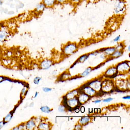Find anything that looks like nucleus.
Returning a JSON list of instances; mask_svg holds the SVG:
<instances>
[{"mask_svg": "<svg viewBox=\"0 0 130 130\" xmlns=\"http://www.w3.org/2000/svg\"><path fill=\"white\" fill-rule=\"evenodd\" d=\"M7 33L4 29H0V42H3L5 40L7 36Z\"/></svg>", "mask_w": 130, "mask_h": 130, "instance_id": "nucleus-21", "label": "nucleus"}, {"mask_svg": "<svg viewBox=\"0 0 130 130\" xmlns=\"http://www.w3.org/2000/svg\"><path fill=\"white\" fill-rule=\"evenodd\" d=\"M126 9V4L124 0H117L114 7V12L117 15L124 14Z\"/></svg>", "mask_w": 130, "mask_h": 130, "instance_id": "nucleus-4", "label": "nucleus"}, {"mask_svg": "<svg viewBox=\"0 0 130 130\" xmlns=\"http://www.w3.org/2000/svg\"><path fill=\"white\" fill-rule=\"evenodd\" d=\"M116 50L115 46L112 47H107L103 48V53L105 54L108 57H110L113 52Z\"/></svg>", "mask_w": 130, "mask_h": 130, "instance_id": "nucleus-12", "label": "nucleus"}, {"mask_svg": "<svg viewBox=\"0 0 130 130\" xmlns=\"http://www.w3.org/2000/svg\"><path fill=\"white\" fill-rule=\"evenodd\" d=\"M115 86L113 82L109 80H102L101 84V91L104 93H112L115 92Z\"/></svg>", "mask_w": 130, "mask_h": 130, "instance_id": "nucleus-3", "label": "nucleus"}, {"mask_svg": "<svg viewBox=\"0 0 130 130\" xmlns=\"http://www.w3.org/2000/svg\"><path fill=\"white\" fill-rule=\"evenodd\" d=\"M41 77H36L34 79V83L35 84H38L39 83L41 80Z\"/></svg>", "mask_w": 130, "mask_h": 130, "instance_id": "nucleus-30", "label": "nucleus"}, {"mask_svg": "<svg viewBox=\"0 0 130 130\" xmlns=\"http://www.w3.org/2000/svg\"><path fill=\"white\" fill-rule=\"evenodd\" d=\"M89 56L90 55H89V53L86 54H85L83 55L80 56V57L78 58V59L74 63L73 65H71L70 68H73L78 63H83L85 62V61L89 58Z\"/></svg>", "mask_w": 130, "mask_h": 130, "instance_id": "nucleus-11", "label": "nucleus"}, {"mask_svg": "<svg viewBox=\"0 0 130 130\" xmlns=\"http://www.w3.org/2000/svg\"><path fill=\"white\" fill-rule=\"evenodd\" d=\"M95 67L92 68L91 67H89L87 68L83 73L79 74L78 75H76L74 77H71L70 79L71 80H72L73 79H76L78 78H80V77H84L87 76L90 73H91L93 70H95Z\"/></svg>", "mask_w": 130, "mask_h": 130, "instance_id": "nucleus-9", "label": "nucleus"}, {"mask_svg": "<svg viewBox=\"0 0 130 130\" xmlns=\"http://www.w3.org/2000/svg\"><path fill=\"white\" fill-rule=\"evenodd\" d=\"M102 102V100H94L93 101V103H100Z\"/></svg>", "mask_w": 130, "mask_h": 130, "instance_id": "nucleus-36", "label": "nucleus"}, {"mask_svg": "<svg viewBox=\"0 0 130 130\" xmlns=\"http://www.w3.org/2000/svg\"><path fill=\"white\" fill-rule=\"evenodd\" d=\"M4 79H5V78H4V77L3 76H0V83L2 82V81Z\"/></svg>", "mask_w": 130, "mask_h": 130, "instance_id": "nucleus-39", "label": "nucleus"}, {"mask_svg": "<svg viewBox=\"0 0 130 130\" xmlns=\"http://www.w3.org/2000/svg\"><path fill=\"white\" fill-rule=\"evenodd\" d=\"M128 50V51H130V45H128V47L127 48Z\"/></svg>", "mask_w": 130, "mask_h": 130, "instance_id": "nucleus-42", "label": "nucleus"}, {"mask_svg": "<svg viewBox=\"0 0 130 130\" xmlns=\"http://www.w3.org/2000/svg\"><path fill=\"white\" fill-rule=\"evenodd\" d=\"M46 8L45 5L42 2L37 5L36 8V11L39 12H42L45 10Z\"/></svg>", "mask_w": 130, "mask_h": 130, "instance_id": "nucleus-20", "label": "nucleus"}, {"mask_svg": "<svg viewBox=\"0 0 130 130\" xmlns=\"http://www.w3.org/2000/svg\"><path fill=\"white\" fill-rule=\"evenodd\" d=\"M122 99L124 100H130V96L127 95L125 96H123V97H122Z\"/></svg>", "mask_w": 130, "mask_h": 130, "instance_id": "nucleus-37", "label": "nucleus"}, {"mask_svg": "<svg viewBox=\"0 0 130 130\" xmlns=\"http://www.w3.org/2000/svg\"><path fill=\"white\" fill-rule=\"evenodd\" d=\"M101 55H100V58H102V59H106V58L107 57V56L105 54H104L103 53H101Z\"/></svg>", "mask_w": 130, "mask_h": 130, "instance_id": "nucleus-34", "label": "nucleus"}, {"mask_svg": "<svg viewBox=\"0 0 130 130\" xmlns=\"http://www.w3.org/2000/svg\"><path fill=\"white\" fill-rule=\"evenodd\" d=\"M36 124L35 121L34 120L31 119L26 124V129L31 130V129H34V128L35 127Z\"/></svg>", "mask_w": 130, "mask_h": 130, "instance_id": "nucleus-19", "label": "nucleus"}, {"mask_svg": "<svg viewBox=\"0 0 130 130\" xmlns=\"http://www.w3.org/2000/svg\"><path fill=\"white\" fill-rule=\"evenodd\" d=\"M52 89V88H49V87H43L42 90L43 91H44L45 92H50L51 91Z\"/></svg>", "mask_w": 130, "mask_h": 130, "instance_id": "nucleus-33", "label": "nucleus"}, {"mask_svg": "<svg viewBox=\"0 0 130 130\" xmlns=\"http://www.w3.org/2000/svg\"><path fill=\"white\" fill-rule=\"evenodd\" d=\"M116 67L118 71V75L127 74L130 71V61H122L117 64Z\"/></svg>", "mask_w": 130, "mask_h": 130, "instance_id": "nucleus-2", "label": "nucleus"}, {"mask_svg": "<svg viewBox=\"0 0 130 130\" xmlns=\"http://www.w3.org/2000/svg\"><path fill=\"white\" fill-rule=\"evenodd\" d=\"M84 0H70V3H71L73 5H78L82 3Z\"/></svg>", "mask_w": 130, "mask_h": 130, "instance_id": "nucleus-26", "label": "nucleus"}, {"mask_svg": "<svg viewBox=\"0 0 130 130\" xmlns=\"http://www.w3.org/2000/svg\"><path fill=\"white\" fill-rule=\"evenodd\" d=\"M71 75L69 71H64L59 76L58 79L59 81H64L71 79Z\"/></svg>", "mask_w": 130, "mask_h": 130, "instance_id": "nucleus-13", "label": "nucleus"}, {"mask_svg": "<svg viewBox=\"0 0 130 130\" xmlns=\"http://www.w3.org/2000/svg\"><path fill=\"white\" fill-rule=\"evenodd\" d=\"M3 3V0H0V6H2Z\"/></svg>", "mask_w": 130, "mask_h": 130, "instance_id": "nucleus-40", "label": "nucleus"}, {"mask_svg": "<svg viewBox=\"0 0 130 130\" xmlns=\"http://www.w3.org/2000/svg\"><path fill=\"white\" fill-rule=\"evenodd\" d=\"M58 110L60 112H65L67 111V108H66V106L64 105L61 104L58 108Z\"/></svg>", "mask_w": 130, "mask_h": 130, "instance_id": "nucleus-25", "label": "nucleus"}, {"mask_svg": "<svg viewBox=\"0 0 130 130\" xmlns=\"http://www.w3.org/2000/svg\"><path fill=\"white\" fill-rule=\"evenodd\" d=\"M78 94H79V91H78V89H77L70 91L64 96L67 97V99H70L77 96Z\"/></svg>", "mask_w": 130, "mask_h": 130, "instance_id": "nucleus-16", "label": "nucleus"}, {"mask_svg": "<svg viewBox=\"0 0 130 130\" xmlns=\"http://www.w3.org/2000/svg\"><path fill=\"white\" fill-rule=\"evenodd\" d=\"M78 91L79 94L77 96V99L81 105L87 102L92 98L82 91Z\"/></svg>", "mask_w": 130, "mask_h": 130, "instance_id": "nucleus-8", "label": "nucleus"}, {"mask_svg": "<svg viewBox=\"0 0 130 130\" xmlns=\"http://www.w3.org/2000/svg\"><path fill=\"white\" fill-rule=\"evenodd\" d=\"M104 76L106 78H113L118 76V72L116 66H110L106 70Z\"/></svg>", "mask_w": 130, "mask_h": 130, "instance_id": "nucleus-7", "label": "nucleus"}, {"mask_svg": "<svg viewBox=\"0 0 130 130\" xmlns=\"http://www.w3.org/2000/svg\"><path fill=\"white\" fill-rule=\"evenodd\" d=\"M124 53V51H119V50H116L113 54L110 56V60L114 59L115 58H117L120 57L123 55Z\"/></svg>", "mask_w": 130, "mask_h": 130, "instance_id": "nucleus-17", "label": "nucleus"}, {"mask_svg": "<svg viewBox=\"0 0 130 130\" xmlns=\"http://www.w3.org/2000/svg\"><path fill=\"white\" fill-rule=\"evenodd\" d=\"M100 54H101V53H100L99 50H98L94 51L92 52L89 53V55L90 56H95V55H98Z\"/></svg>", "mask_w": 130, "mask_h": 130, "instance_id": "nucleus-29", "label": "nucleus"}, {"mask_svg": "<svg viewBox=\"0 0 130 130\" xmlns=\"http://www.w3.org/2000/svg\"><path fill=\"white\" fill-rule=\"evenodd\" d=\"M13 114L12 112H10V113H9L7 116L4 118V121L6 123H7L8 122L10 121L12 119V117Z\"/></svg>", "mask_w": 130, "mask_h": 130, "instance_id": "nucleus-24", "label": "nucleus"}, {"mask_svg": "<svg viewBox=\"0 0 130 130\" xmlns=\"http://www.w3.org/2000/svg\"><path fill=\"white\" fill-rule=\"evenodd\" d=\"M113 98L109 97V98H106V99H104L103 100L102 102L104 103H109L111 102V101L113 100Z\"/></svg>", "mask_w": 130, "mask_h": 130, "instance_id": "nucleus-31", "label": "nucleus"}, {"mask_svg": "<svg viewBox=\"0 0 130 130\" xmlns=\"http://www.w3.org/2000/svg\"><path fill=\"white\" fill-rule=\"evenodd\" d=\"M53 62L52 60L46 59L42 61L40 64V68L42 70L49 69L53 65Z\"/></svg>", "mask_w": 130, "mask_h": 130, "instance_id": "nucleus-10", "label": "nucleus"}, {"mask_svg": "<svg viewBox=\"0 0 130 130\" xmlns=\"http://www.w3.org/2000/svg\"><path fill=\"white\" fill-rule=\"evenodd\" d=\"M79 49V45L75 42H68L63 45L61 52L64 57H68L76 53Z\"/></svg>", "mask_w": 130, "mask_h": 130, "instance_id": "nucleus-1", "label": "nucleus"}, {"mask_svg": "<svg viewBox=\"0 0 130 130\" xmlns=\"http://www.w3.org/2000/svg\"><path fill=\"white\" fill-rule=\"evenodd\" d=\"M42 2L46 8H52L57 4L56 0H43Z\"/></svg>", "mask_w": 130, "mask_h": 130, "instance_id": "nucleus-14", "label": "nucleus"}, {"mask_svg": "<svg viewBox=\"0 0 130 130\" xmlns=\"http://www.w3.org/2000/svg\"><path fill=\"white\" fill-rule=\"evenodd\" d=\"M82 127H83V126H82L81 125L78 123V124H76L75 125V127H74V129L77 130H80V129H82Z\"/></svg>", "mask_w": 130, "mask_h": 130, "instance_id": "nucleus-32", "label": "nucleus"}, {"mask_svg": "<svg viewBox=\"0 0 130 130\" xmlns=\"http://www.w3.org/2000/svg\"><path fill=\"white\" fill-rule=\"evenodd\" d=\"M102 81V80L100 78H95L86 84L96 92H99L101 91Z\"/></svg>", "mask_w": 130, "mask_h": 130, "instance_id": "nucleus-6", "label": "nucleus"}, {"mask_svg": "<svg viewBox=\"0 0 130 130\" xmlns=\"http://www.w3.org/2000/svg\"><path fill=\"white\" fill-rule=\"evenodd\" d=\"M51 124L47 122H41L39 124L38 128L41 130H49L51 129Z\"/></svg>", "mask_w": 130, "mask_h": 130, "instance_id": "nucleus-18", "label": "nucleus"}, {"mask_svg": "<svg viewBox=\"0 0 130 130\" xmlns=\"http://www.w3.org/2000/svg\"><path fill=\"white\" fill-rule=\"evenodd\" d=\"M116 50L119 51H124L125 47V45L123 42H119L115 46Z\"/></svg>", "mask_w": 130, "mask_h": 130, "instance_id": "nucleus-22", "label": "nucleus"}, {"mask_svg": "<svg viewBox=\"0 0 130 130\" xmlns=\"http://www.w3.org/2000/svg\"><path fill=\"white\" fill-rule=\"evenodd\" d=\"M40 109L42 112L46 113H50L53 111V109H52L51 108H49V107L47 106H42L40 108Z\"/></svg>", "mask_w": 130, "mask_h": 130, "instance_id": "nucleus-23", "label": "nucleus"}, {"mask_svg": "<svg viewBox=\"0 0 130 130\" xmlns=\"http://www.w3.org/2000/svg\"><path fill=\"white\" fill-rule=\"evenodd\" d=\"M91 118L89 117H82L78 121V123L80 124L82 126H85V125H87L89 122L91 121Z\"/></svg>", "mask_w": 130, "mask_h": 130, "instance_id": "nucleus-15", "label": "nucleus"}, {"mask_svg": "<svg viewBox=\"0 0 130 130\" xmlns=\"http://www.w3.org/2000/svg\"><path fill=\"white\" fill-rule=\"evenodd\" d=\"M6 122H4V121H3L0 122V128L3 127V126L5 124H6Z\"/></svg>", "mask_w": 130, "mask_h": 130, "instance_id": "nucleus-35", "label": "nucleus"}, {"mask_svg": "<svg viewBox=\"0 0 130 130\" xmlns=\"http://www.w3.org/2000/svg\"><path fill=\"white\" fill-rule=\"evenodd\" d=\"M77 89L78 91H82L92 98L96 96L97 95V92L86 83Z\"/></svg>", "mask_w": 130, "mask_h": 130, "instance_id": "nucleus-5", "label": "nucleus"}, {"mask_svg": "<svg viewBox=\"0 0 130 130\" xmlns=\"http://www.w3.org/2000/svg\"><path fill=\"white\" fill-rule=\"evenodd\" d=\"M38 92H36L35 95V97L34 98H36V97H37V96H38Z\"/></svg>", "mask_w": 130, "mask_h": 130, "instance_id": "nucleus-41", "label": "nucleus"}, {"mask_svg": "<svg viewBox=\"0 0 130 130\" xmlns=\"http://www.w3.org/2000/svg\"><path fill=\"white\" fill-rule=\"evenodd\" d=\"M121 36L120 35H118L116 36L115 38H114L112 41V43H118L119 42L120 40H121Z\"/></svg>", "mask_w": 130, "mask_h": 130, "instance_id": "nucleus-27", "label": "nucleus"}, {"mask_svg": "<svg viewBox=\"0 0 130 130\" xmlns=\"http://www.w3.org/2000/svg\"><path fill=\"white\" fill-rule=\"evenodd\" d=\"M7 13H8V14H9V15H13V14H14V12H13V11H10V12H8Z\"/></svg>", "mask_w": 130, "mask_h": 130, "instance_id": "nucleus-38", "label": "nucleus"}, {"mask_svg": "<svg viewBox=\"0 0 130 130\" xmlns=\"http://www.w3.org/2000/svg\"><path fill=\"white\" fill-rule=\"evenodd\" d=\"M57 4H63L69 3L70 0H56Z\"/></svg>", "mask_w": 130, "mask_h": 130, "instance_id": "nucleus-28", "label": "nucleus"}]
</instances>
